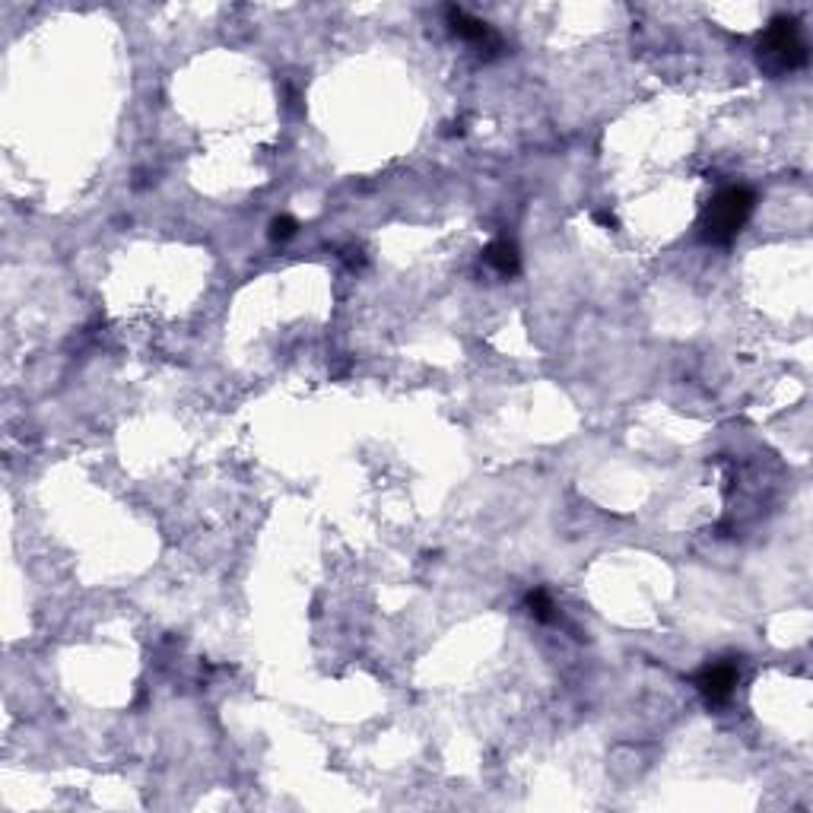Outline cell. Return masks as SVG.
Instances as JSON below:
<instances>
[{
    "instance_id": "277c9868",
    "label": "cell",
    "mask_w": 813,
    "mask_h": 813,
    "mask_svg": "<svg viewBox=\"0 0 813 813\" xmlns=\"http://www.w3.org/2000/svg\"><path fill=\"white\" fill-rule=\"evenodd\" d=\"M737 680H740V671H737L734 661H709L696 674V690L706 696V702L718 706V702H728L731 699Z\"/></svg>"
},
{
    "instance_id": "ba28073f",
    "label": "cell",
    "mask_w": 813,
    "mask_h": 813,
    "mask_svg": "<svg viewBox=\"0 0 813 813\" xmlns=\"http://www.w3.org/2000/svg\"><path fill=\"white\" fill-rule=\"evenodd\" d=\"M594 223H601V226H607V229H617V226H620V223H617V216L607 213V210H598V213H594Z\"/></svg>"
},
{
    "instance_id": "3957f363",
    "label": "cell",
    "mask_w": 813,
    "mask_h": 813,
    "mask_svg": "<svg viewBox=\"0 0 813 813\" xmlns=\"http://www.w3.org/2000/svg\"><path fill=\"white\" fill-rule=\"evenodd\" d=\"M445 16H448L451 32H455L458 39H464L467 45H474L480 54H499L502 51V39L493 32L490 23L477 20V16H471V13L461 10V7H448Z\"/></svg>"
},
{
    "instance_id": "52a82bcc",
    "label": "cell",
    "mask_w": 813,
    "mask_h": 813,
    "mask_svg": "<svg viewBox=\"0 0 813 813\" xmlns=\"http://www.w3.org/2000/svg\"><path fill=\"white\" fill-rule=\"evenodd\" d=\"M296 236V220L293 216H277L274 223H270V239L274 242H286Z\"/></svg>"
},
{
    "instance_id": "8992f818",
    "label": "cell",
    "mask_w": 813,
    "mask_h": 813,
    "mask_svg": "<svg viewBox=\"0 0 813 813\" xmlns=\"http://www.w3.org/2000/svg\"><path fill=\"white\" fill-rule=\"evenodd\" d=\"M525 607H528V613H531V617H534L537 623H550V620H553V601H550V594H547L544 588L528 591Z\"/></svg>"
},
{
    "instance_id": "7a4b0ae2",
    "label": "cell",
    "mask_w": 813,
    "mask_h": 813,
    "mask_svg": "<svg viewBox=\"0 0 813 813\" xmlns=\"http://www.w3.org/2000/svg\"><path fill=\"white\" fill-rule=\"evenodd\" d=\"M756 58H760V67L772 77L791 74L807 64V42L801 35V26L794 16H775L769 23V29L763 32L760 45H756Z\"/></svg>"
},
{
    "instance_id": "6da1fadb",
    "label": "cell",
    "mask_w": 813,
    "mask_h": 813,
    "mask_svg": "<svg viewBox=\"0 0 813 813\" xmlns=\"http://www.w3.org/2000/svg\"><path fill=\"white\" fill-rule=\"evenodd\" d=\"M756 207V194L744 185L721 188L699 216V239L709 245H731L747 226Z\"/></svg>"
},
{
    "instance_id": "5b68a950",
    "label": "cell",
    "mask_w": 813,
    "mask_h": 813,
    "mask_svg": "<svg viewBox=\"0 0 813 813\" xmlns=\"http://www.w3.org/2000/svg\"><path fill=\"white\" fill-rule=\"evenodd\" d=\"M483 258H486V264H490V267L496 270V274H502V277H515L518 270H521L518 245L509 242V239H496L493 245H486Z\"/></svg>"
}]
</instances>
